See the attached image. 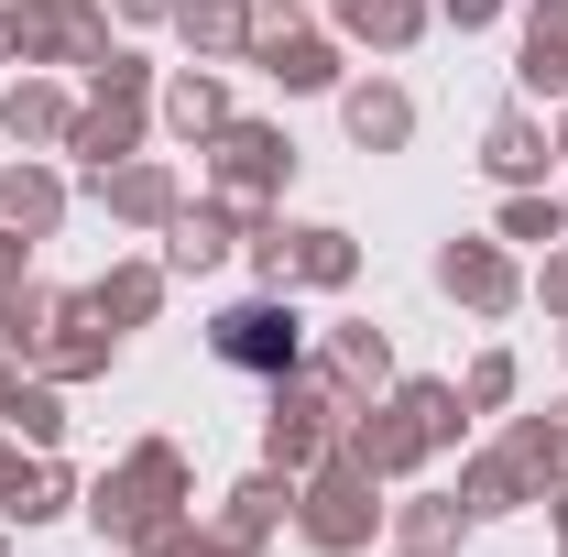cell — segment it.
Wrapping results in <instances>:
<instances>
[{
    "label": "cell",
    "mask_w": 568,
    "mask_h": 557,
    "mask_svg": "<svg viewBox=\"0 0 568 557\" xmlns=\"http://www.w3.org/2000/svg\"><path fill=\"white\" fill-rule=\"evenodd\" d=\"M372 492H383V482L351 470V459L328 448L317 470H295V536H306L317 557H361V547H372V525H383V503H372Z\"/></svg>",
    "instance_id": "6da1fadb"
},
{
    "label": "cell",
    "mask_w": 568,
    "mask_h": 557,
    "mask_svg": "<svg viewBox=\"0 0 568 557\" xmlns=\"http://www.w3.org/2000/svg\"><path fill=\"white\" fill-rule=\"evenodd\" d=\"M339 383L328 372H274V416H263V448H274V470L295 482V470H317L328 448H339Z\"/></svg>",
    "instance_id": "3957f363"
},
{
    "label": "cell",
    "mask_w": 568,
    "mask_h": 557,
    "mask_svg": "<svg viewBox=\"0 0 568 557\" xmlns=\"http://www.w3.org/2000/svg\"><path fill=\"white\" fill-rule=\"evenodd\" d=\"M339 121H351L361 153H394V142L416 132V99H405L394 77H372V88H351V99H339Z\"/></svg>",
    "instance_id": "5bb4252c"
},
{
    "label": "cell",
    "mask_w": 568,
    "mask_h": 557,
    "mask_svg": "<svg viewBox=\"0 0 568 557\" xmlns=\"http://www.w3.org/2000/svg\"><path fill=\"white\" fill-rule=\"evenodd\" d=\"M121 11H132V22H175V0H121Z\"/></svg>",
    "instance_id": "836d02e7"
},
{
    "label": "cell",
    "mask_w": 568,
    "mask_h": 557,
    "mask_svg": "<svg viewBox=\"0 0 568 557\" xmlns=\"http://www.w3.org/2000/svg\"><path fill=\"white\" fill-rule=\"evenodd\" d=\"M219 361H241V372H295V306L284 295H252V306H230L209 328Z\"/></svg>",
    "instance_id": "52a82bcc"
},
{
    "label": "cell",
    "mask_w": 568,
    "mask_h": 557,
    "mask_svg": "<svg viewBox=\"0 0 568 557\" xmlns=\"http://www.w3.org/2000/svg\"><path fill=\"white\" fill-rule=\"evenodd\" d=\"M426 11H448V22H459V33H470V22H493L503 0H426Z\"/></svg>",
    "instance_id": "4dcf8cb0"
},
{
    "label": "cell",
    "mask_w": 568,
    "mask_h": 557,
    "mask_svg": "<svg viewBox=\"0 0 568 557\" xmlns=\"http://www.w3.org/2000/svg\"><path fill=\"white\" fill-rule=\"evenodd\" d=\"M328 383H339V405H372L383 383H394V350H383V328H328V361H317Z\"/></svg>",
    "instance_id": "4fadbf2b"
},
{
    "label": "cell",
    "mask_w": 568,
    "mask_h": 557,
    "mask_svg": "<svg viewBox=\"0 0 568 557\" xmlns=\"http://www.w3.org/2000/svg\"><path fill=\"white\" fill-rule=\"evenodd\" d=\"M0 416L22 426L33 448H55V437H67V405H55V383H11V372H0Z\"/></svg>",
    "instance_id": "484cf974"
},
{
    "label": "cell",
    "mask_w": 568,
    "mask_h": 557,
    "mask_svg": "<svg viewBox=\"0 0 568 557\" xmlns=\"http://www.w3.org/2000/svg\"><path fill=\"white\" fill-rule=\"evenodd\" d=\"M394 405L416 416V437H426V448H448V437H459V416H470V405H459V383H405Z\"/></svg>",
    "instance_id": "4316f807"
},
{
    "label": "cell",
    "mask_w": 568,
    "mask_h": 557,
    "mask_svg": "<svg viewBox=\"0 0 568 557\" xmlns=\"http://www.w3.org/2000/svg\"><path fill=\"white\" fill-rule=\"evenodd\" d=\"M22 252H33V241H11V230H0V295L22 284Z\"/></svg>",
    "instance_id": "d6a6232c"
},
{
    "label": "cell",
    "mask_w": 568,
    "mask_h": 557,
    "mask_svg": "<svg viewBox=\"0 0 568 557\" xmlns=\"http://www.w3.org/2000/svg\"><path fill=\"white\" fill-rule=\"evenodd\" d=\"M0 514H11V525H44V514H67V470H22Z\"/></svg>",
    "instance_id": "f1b7e54d"
},
{
    "label": "cell",
    "mask_w": 568,
    "mask_h": 557,
    "mask_svg": "<svg viewBox=\"0 0 568 557\" xmlns=\"http://www.w3.org/2000/svg\"><path fill=\"white\" fill-rule=\"evenodd\" d=\"M459 503H470V525H481V514H514V503H547V482H536L514 448H493V459L459 470Z\"/></svg>",
    "instance_id": "9a60e30c"
},
{
    "label": "cell",
    "mask_w": 568,
    "mask_h": 557,
    "mask_svg": "<svg viewBox=\"0 0 568 557\" xmlns=\"http://www.w3.org/2000/svg\"><path fill=\"white\" fill-rule=\"evenodd\" d=\"M263 209H175L164 219V274H209L219 252H230V230H252Z\"/></svg>",
    "instance_id": "7c38bea8"
},
{
    "label": "cell",
    "mask_w": 568,
    "mask_h": 557,
    "mask_svg": "<svg viewBox=\"0 0 568 557\" xmlns=\"http://www.w3.org/2000/svg\"><path fill=\"white\" fill-rule=\"evenodd\" d=\"M558 153H568V132H558Z\"/></svg>",
    "instance_id": "8d00e7d4"
},
{
    "label": "cell",
    "mask_w": 568,
    "mask_h": 557,
    "mask_svg": "<svg viewBox=\"0 0 568 557\" xmlns=\"http://www.w3.org/2000/svg\"><path fill=\"white\" fill-rule=\"evenodd\" d=\"M11 55L99 67V55H110V22H99V0H22V11H11Z\"/></svg>",
    "instance_id": "8992f818"
},
{
    "label": "cell",
    "mask_w": 568,
    "mask_h": 557,
    "mask_svg": "<svg viewBox=\"0 0 568 557\" xmlns=\"http://www.w3.org/2000/svg\"><path fill=\"white\" fill-rule=\"evenodd\" d=\"M339 11V33H361V44H383V55H405L426 33V0H328Z\"/></svg>",
    "instance_id": "ffe728a7"
},
{
    "label": "cell",
    "mask_w": 568,
    "mask_h": 557,
    "mask_svg": "<svg viewBox=\"0 0 568 557\" xmlns=\"http://www.w3.org/2000/svg\"><path fill=\"white\" fill-rule=\"evenodd\" d=\"M209 175L230 186V209H263L284 175H295V142L263 132V121H219V132H209Z\"/></svg>",
    "instance_id": "277c9868"
},
{
    "label": "cell",
    "mask_w": 568,
    "mask_h": 557,
    "mask_svg": "<svg viewBox=\"0 0 568 557\" xmlns=\"http://www.w3.org/2000/svg\"><path fill=\"white\" fill-rule=\"evenodd\" d=\"M175 503H186V459L164 448V437H142L132 459L99 482V536H121V547H142L153 525H175Z\"/></svg>",
    "instance_id": "7a4b0ae2"
},
{
    "label": "cell",
    "mask_w": 568,
    "mask_h": 557,
    "mask_svg": "<svg viewBox=\"0 0 568 557\" xmlns=\"http://www.w3.org/2000/svg\"><path fill=\"white\" fill-rule=\"evenodd\" d=\"M88 306H99L110 328H142V317L164 306V263H121V274H99V284H88Z\"/></svg>",
    "instance_id": "7402d4cb"
},
{
    "label": "cell",
    "mask_w": 568,
    "mask_h": 557,
    "mask_svg": "<svg viewBox=\"0 0 568 557\" xmlns=\"http://www.w3.org/2000/svg\"><path fill=\"white\" fill-rule=\"evenodd\" d=\"M252 67L274 77V88H328V77H339V44L306 33L295 11H274V22H252Z\"/></svg>",
    "instance_id": "9c48e42d"
},
{
    "label": "cell",
    "mask_w": 568,
    "mask_h": 557,
    "mask_svg": "<svg viewBox=\"0 0 568 557\" xmlns=\"http://www.w3.org/2000/svg\"><path fill=\"white\" fill-rule=\"evenodd\" d=\"M0 132H11V142H67L77 132V99H67V88H44V77H11Z\"/></svg>",
    "instance_id": "2e32d148"
},
{
    "label": "cell",
    "mask_w": 568,
    "mask_h": 557,
    "mask_svg": "<svg viewBox=\"0 0 568 557\" xmlns=\"http://www.w3.org/2000/svg\"><path fill=\"white\" fill-rule=\"evenodd\" d=\"M547 306H558V317H568V241H558V252H547Z\"/></svg>",
    "instance_id": "1f68e13d"
},
{
    "label": "cell",
    "mask_w": 568,
    "mask_h": 557,
    "mask_svg": "<svg viewBox=\"0 0 568 557\" xmlns=\"http://www.w3.org/2000/svg\"><path fill=\"white\" fill-rule=\"evenodd\" d=\"M459 405H470V416H493V405H514V361H470V383H459Z\"/></svg>",
    "instance_id": "f546056e"
},
{
    "label": "cell",
    "mask_w": 568,
    "mask_h": 557,
    "mask_svg": "<svg viewBox=\"0 0 568 557\" xmlns=\"http://www.w3.org/2000/svg\"><path fill=\"white\" fill-rule=\"evenodd\" d=\"M525 88L536 99H568V0H536L525 11Z\"/></svg>",
    "instance_id": "e0dca14e"
},
{
    "label": "cell",
    "mask_w": 568,
    "mask_h": 557,
    "mask_svg": "<svg viewBox=\"0 0 568 557\" xmlns=\"http://www.w3.org/2000/svg\"><path fill=\"white\" fill-rule=\"evenodd\" d=\"M175 33L197 55H252V0H175Z\"/></svg>",
    "instance_id": "d6986e66"
},
{
    "label": "cell",
    "mask_w": 568,
    "mask_h": 557,
    "mask_svg": "<svg viewBox=\"0 0 568 557\" xmlns=\"http://www.w3.org/2000/svg\"><path fill=\"white\" fill-rule=\"evenodd\" d=\"M252 252H263L274 295H284V284H351L361 274L351 230H284V219H252Z\"/></svg>",
    "instance_id": "5b68a950"
},
{
    "label": "cell",
    "mask_w": 568,
    "mask_h": 557,
    "mask_svg": "<svg viewBox=\"0 0 568 557\" xmlns=\"http://www.w3.org/2000/svg\"><path fill=\"white\" fill-rule=\"evenodd\" d=\"M547 503H558V525H568V470H558V482H547Z\"/></svg>",
    "instance_id": "e575fe53"
},
{
    "label": "cell",
    "mask_w": 568,
    "mask_h": 557,
    "mask_svg": "<svg viewBox=\"0 0 568 557\" xmlns=\"http://www.w3.org/2000/svg\"><path fill=\"white\" fill-rule=\"evenodd\" d=\"M503 241H536V252H558V241H568V209H558V198H536V186H514V209H503Z\"/></svg>",
    "instance_id": "83f0119b"
},
{
    "label": "cell",
    "mask_w": 568,
    "mask_h": 557,
    "mask_svg": "<svg viewBox=\"0 0 568 557\" xmlns=\"http://www.w3.org/2000/svg\"><path fill=\"white\" fill-rule=\"evenodd\" d=\"M481 164H493L503 186H536V175H547V132H536L525 110H503L493 132H481Z\"/></svg>",
    "instance_id": "44dd1931"
},
{
    "label": "cell",
    "mask_w": 568,
    "mask_h": 557,
    "mask_svg": "<svg viewBox=\"0 0 568 557\" xmlns=\"http://www.w3.org/2000/svg\"><path fill=\"white\" fill-rule=\"evenodd\" d=\"M55 219H67V186H55L44 164H22V175H0V230H11V241H44Z\"/></svg>",
    "instance_id": "ac0fdd59"
},
{
    "label": "cell",
    "mask_w": 568,
    "mask_h": 557,
    "mask_svg": "<svg viewBox=\"0 0 568 557\" xmlns=\"http://www.w3.org/2000/svg\"><path fill=\"white\" fill-rule=\"evenodd\" d=\"M88 186H99V209L132 219V230H164V219L186 209V198H175V164H153V153H121V164H99Z\"/></svg>",
    "instance_id": "ba28073f"
},
{
    "label": "cell",
    "mask_w": 568,
    "mask_h": 557,
    "mask_svg": "<svg viewBox=\"0 0 568 557\" xmlns=\"http://www.w3.org/2000/svg\"><path fill=\"white\" fill-rule=\"evenodd\" d=\"M437 284H448L470 317H503V306H514V263H503V241H448V252H437Z\"/></svg>",
    "instance_id": "8fae6325"
},
{
    "label": "cell",
    "mask_w": 568,
    "mask_h": 557,
    "mask_svg": "<svg viewBox=\"0 0 568 557\" xmlns=\"http://www.w3.org/2000/svg\"><path fill=\"white\" fill-rule=\"evenodd\" d=\"M470 536V503L459 492H426V503H405V557H448Z\"/></svg>",
    "instance_id": "cb8c5ba5"
},
{
    "label": "cell",
    "mask_w": 568,
    "mask_h": 557,
    "mask_svg": "<svg viewBox=\"0 0 568 557\" xmlns=\"http://www.w3.org/2000/svg\"><path fill=\"white\" fill-rule=\"evenodd\" d=\"M284 514H295V482H274V470H263V482H241V492H230V514H219V525H230L241 547H263Z\"/></svg>",
    "instance_id": "603a6c76"
},
{
    "label": "cell",
    "mask_w": 568,
    "mask_h": 557,
    "mask_svg": "<svg viewBox=\"0 0 568 557\" xmlns=\"http://www.w3.org/2000/svg\"><path fill=\"white\" fill-rule=\"evenodd\" d=\"M110 340H121V328H110L88 295H67V306H55V328L33 340V361H44L55 383H77V372H110Z\"/></svg>",
    "instance_id": "30bf717a"
},
{
    "label": "cell",
    "mask_w": 568,
    "mask_h": 557,
    "mask_svg": "<svg viewBox=\"0 0 568 557\" xmlns=\"http://www.w3.org/2000/svg\"><path fill=\"white\" fill-rule=\"evenodd\" d=\"M0 55H11V11H0Z\"/></svg>",
    "instance_id": "d590c367"
},
{
    "label": "cell",
    "mask_w": 568,
    "mask_h": 557,
    "mask_svg": "<svg viewBox=\"0 0 568 557\" xmlns=\"http://www.w3.org/2000/svg\"><path fill=\"white\" fill-rule=\"evenodd\" d=\"M164 121H175V132H186V142H209L219 121H230V88H219L209 67H186V77H175V88H164Z\"/></svg>",
    "instance_id": "d4e9b609"
}]
</instances>
